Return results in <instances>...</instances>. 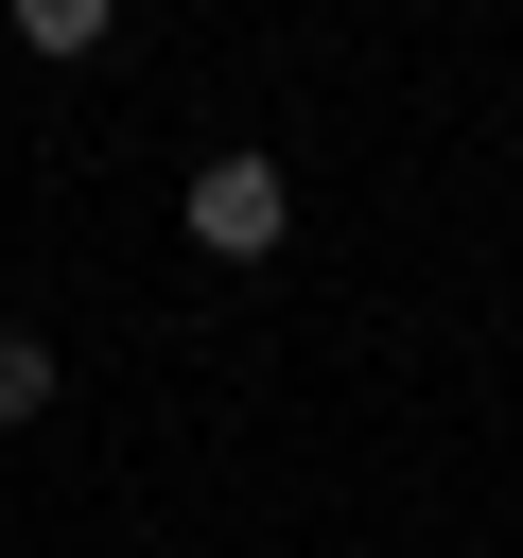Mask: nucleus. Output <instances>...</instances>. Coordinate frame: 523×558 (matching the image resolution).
I'll return each instance as SVG.
<instances>
[{
    "instance_id": "obj_1",
    "label": "nucleus",
    "mask_w": 523,
    "mask_h": 558,
    "mask_svg": "<svg viewBox=\"0 0 523 558\" xmlns=\"http://www.w3.org/2000/svg\"><path fill=\"white\" fill-rule=\"evenodd\" d=\"M174 227H192L209 262H279V244H296V174H279L262 140H227V157H192V192H174Z\"/></svg>"
},
{
    "instance_id": "obj_2",
    "label": "nucleus",
    "mask_w": 523,
    "mask_h": 558,
    "mask_svg": "<svg viewBox=\"0 0 523 558\" xmlns=\"http://www.w3.org/2000/svg\"><path fill=\"white\" fill-rule=\"evenodd\" d=\"M0 17H17V52H52V70H87V52H105V17H122V0H0Z\"/></svg>"
},
{
    "instance_id": "obj_3",
    "label": "nucleus",
    "mask_w": 523,
    "mask_h": 558,
    "mask_svg": "<svg viewBox=\"0 0 523 558\" xmlns=\"http://www.w3.org/2000/svg\"><path fill=\"white\" fill-rule=\"evenodd\" d=\"M0 418H52V349L35 331H0Z\"/></svg>"
}]
</instances>
